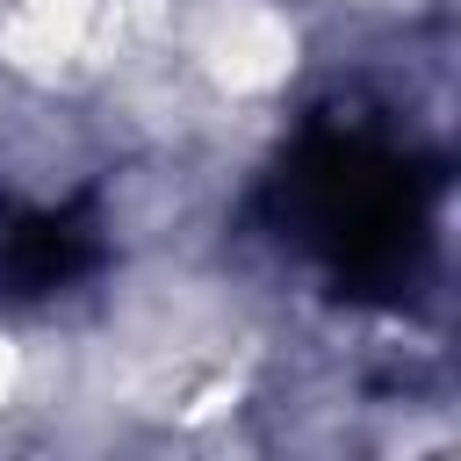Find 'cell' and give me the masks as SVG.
I'll return each mask as SVG.
<instances>
[{"label": "cell", "instance_id": "1", "mask_svg": "<svg viewBox=\"0 0 461 461\" xmlns=\"http://www.w3.org/2000/svg\"><path fill=\"white\" fill-rule=\"evenodd\" d=\"M432 187L439 173L375 122H310L281 158L267 209L339 295L396 303L432 252Z\"/></svg>", "mask_w": 461, "mask_h": 461}, {"label": "cell", "instance_id": "2", "mask_svg": "<svg viewBox=\"0 0 461 461\" xmlns=\"http://www.w3.org/2000/svg\"><path fill=\"white\" fill-rule=\"evenodd\" d=\"M94 267H101V216L86 194L65 209H29L0 194V303H50Z\"/></svg>", "mask_w": 461, "mask_h": 461}]
</instances>
